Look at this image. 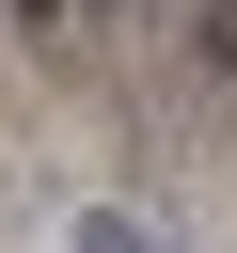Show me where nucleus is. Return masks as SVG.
<instances>
[{
    "label": "nucleus",
    "instance_id": "1",
    "mask_svg": "<svg viewBox=\"0 0 237 253\" xmlns=\"http://www.w3.org/2000/svg\"><path fill=\"white\" fill-rule=\"evenodd\" d=\"M63 253H174V237H158L142 206H79V221H63Z\"/></svg>",
    "mask_w": 237,
    "mask_h": 253
},
{
    "label": "nucleus",
    "instance_id": "2",
    "mask_svg": "<svg viewBox=\"0 0 237 253\" xmlns=\"http://www.w3.org/2000/svg\"><path fill=\"white\" fill-rule=\"evenodd\" d=\"M205 63H237V0H205Z\"/></svg>",
    "mask_w": 237,
    "mask_h": 253
},
{
    "label": "nucleus",
    "instance_id": "3",
    "mask_svg": "<svg viewBox=\"0 0 237 253\" xmlns=\"http://www.w3.org/2000/svg\"><path fill=\"white\" fill-rule=\"evenodd\" d=\"M0 16H16V32H63V0H0Z\"/></svg>",
    "mask_w": 237,
    "mask_h": 253
}]
</instances>
